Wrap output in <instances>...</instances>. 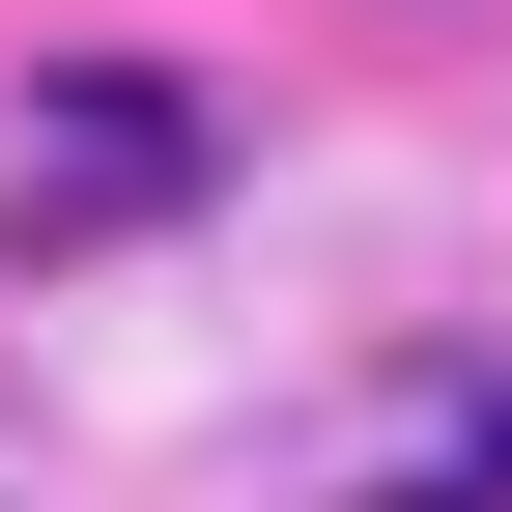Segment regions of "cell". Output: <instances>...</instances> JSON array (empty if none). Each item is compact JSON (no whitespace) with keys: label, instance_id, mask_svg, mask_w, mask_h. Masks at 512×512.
I'll use <instances>...</instances> for the list:
<instances>
[{"label":"cell","instance_id":"6da1fadb","mask_svg":"<svg viewBox=\"0 0 512 512\" xmlns=\"http://www.w3.org/2000/svg\"><path fill=\"white\" fill-rule=\"evenodd\" d=\"M171 200H200V86L86 57V86H57V143H29V228H171Z\"/></svg>","mask_w":512,"mask_h":512}]
</instances>
